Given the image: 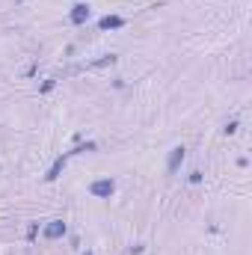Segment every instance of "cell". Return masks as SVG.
<instances>
[{"instance_id":"cell-5","label":"cell","mask_w":252,"mask_h":255,"mask_svg":"<svg viewBox=\"0 0 252 255\" xmlns=\"http://www.w3.org/2000/svg\"><path fill=\"white\" fill-rule=\"evenodd\" d=\"M122 27H127L125 15H104V18H98V30L101 33H113V30H122Z\"/></svg>"},{"instance_id":"cell-12","label":"cell","mask_w":252,"mask_h":255,"mask_svg":"<svg viewBox=\"0 0 252 255\" xmlns=\"http://www.w3.org/2000/svg\"><path fill=\"white\" fill-rule=\"evenodd\" d=\"M238 122H226V128H223V133H238Z\"/></svg>"},{"instance_id":"cell-14","label":"cell","mask_w":252,"mask_h":255,"mask_svg":"<svg viewBox=\"0 0 252 255\" xmlns=\"http://www.w3.org/2000/svg\"><path fill=\"white\" fill-rule=\"evenodd\" d=\"M15 3H24V0H15Z\"/></svg>"},{"instance_id":"cell-3","label":"cell","mask_w":252,"mask_h":255,"mask_svg":"<svg viewBox=\"0 0 252 255\" xmlns=\"http://www.w3.org/2000/svg\"><path fill=\"white\" fill-rule=\"evenodd\" d=\"M184 160H187V145H172L169 148V154H166V172L169 175H178L181 172V166H184Z\"/></svg>"},{"instance_id":"cell-11","label":"cell","mask_w":252,"mask_h":255,"mask_svg":"<svg viewBox=\"0 0 252 255\" xmlns=\"http://www.w3.org/2000/svg\"><path fill=\"white\" fill-rule=\"evenodd\" d=\"M145 253V244H133L130 250H127V255H142Z\"/></svg>"},{"instance_id":"cell-10","label":"cell","mask_w":252,"mask_h":255,"mask_svg":"<svg viewBox=\"0 0 252 255\" xmlns=\"http://www.w3.org/2000/svg\"><path fill=\"white\" fill-rule=\"evenodd\" d=\"M54 89H57V77H48V80L39 86V95H51Z\"/></svg>"},{"instance_id":"cell-4","label":"cell","mask_w":252,"mask_h":255,"mask_svg":"<svg viewBox=\"0 0 252 255\" xmlns=\"http://www.w3.org/2000/svg\"><path fill=\"white\" fill-rule=\"evenodd\" d=\"M89 18H92V6H89L86 0H74L71 9H68V21H71L74 27H83Z\"/></svg>"},{"instance_id":"cell-2","label":"cell","mask_w":252,"mask_h":255,"mask_svg":"<svg viewBox=\"0 0 252 255\" xmlns=\"http://www.w3.org/2000/svg\"><path fill=\"white\" fill-rule=\"evenodd\" d=\"M65 235H68V223H65L63 217H54V220H48V223H42V238L45 241H63Z\"/></svg>"},{"instance_id":"cell-7","label":"cell","mask_w":252,"mask_h":255,"mask_svg":"<svg viewBox=\"0 0 252 255\" xmlns=\"http://www.w3.org/2000/svg\"><path fill=\"white\" fill-rule=\"evenodd\" d=\"M92 151H98V142L95 139H86V142H77L71 151H65L68 157H74V154H92Z\"/></svg>"},{"instance_id":"cell-8","label":"cell","mask_w":252,"mask_h":255,"mask_svg":"<svg viewBox=\"0 0 252 255\" xmlns=\"http://www.w3.org/2000/svg\"><path fill=\"white\" fill-rule=\"evenodd\" d=\"M39 235H42V223H39V220H33V223H30V226H27V241H30V244H33V241H36V238H39Z\"/></svg>"},{"instance_id":"cell-6","label":"cell","mask_w":252,"mask_h":255,"mask_svg":"<svg viewBox=\"0 0 252 255\" xmlns=\"http://www.w3.org/2000/svg\"><path fill=\"white\" fill-rule=\"evenodd\" d=\"M65 163H68V154H60V157L48 166V172H45V184H54V181L63 175V172H65Z\"/></svg>"},{"instance_id":"cell-13","label":"cell","mask_w":252,"mask_h":255,"mask_svg":"<svg viewBox=\"0 0 252 255\" xmlns=\"http://www.w3.org/2000/svg\"><path fill=\"white\" fill-rule=\"evenodd\" d=\"M80 255H95V253H92V250H83V253H80Z\"/></svg>"},{"instance_id":"cell-9","label":"cell","mask_w":252,"mask_h":255,"mask_svg":"<svg viewBox=\"0 0 252 255\" xmlns=\"http://www.w3.org/2000/svg\"><path fill=\"white\" fill-rule=\"evenodd\" d=\"M202 181H205V172H202V169H193V172L187 175V184H190V187H199Z\"/></svg>"},{"instance_id":"cell-1","label":"cell","mask_w":252,"mask_h":255,"mask_svg":"<svg viewBox=\"0 0 252 255\" xmlns=\"http://www.w3.org/2000/svg\"><path fill=\"white\" fill-rule=\"evenodd\" d=\"M89 196L92 199H101V202H107V199H113L116 196V178H110V175H104V178H95V181H89Z\"/></svg>"}]
</instances>
